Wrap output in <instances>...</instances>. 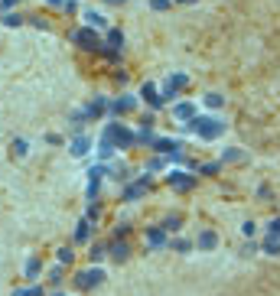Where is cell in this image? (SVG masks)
<instances>
[{
	"mask_svg": "<svg viewBox=\"0 0 280 296\" xmlns=\"http://www.w3.org/2000/svg\"><path fill=\"white\" fill-rule=\"evenodd\" d=\"M69 150H72V156H85V153H88V150H91V140H88L85 133H78L75 140L69 143Z\"/></svg>",
	"mask_w": 280,
	"mask_h": 296,
	"instance_id": "7c38bea8",
	"label": "cell"
},
{
	"mask_svg": "<svg viewBox=\"0 0 280 296\" xmlns=\"http://www.w3.org/2000/svg\"><path fill=\"white\" fill-rule=\"evenodd\" d=\"M105 137H108V140L114 143V150H127V147H134V143H137V133H134V131H127L124 124H108Z\"/></svg>",
	"mask_w": 280,
	"mask_h": 296,
	"instance_id": "7a4b0ae2",
	"label": "cell"
},
{
	"mask_svg": "<svg viewBox=\"0 0 280 296\" xmlns=\"http://www.w3.org/2000/svg\"><path fill=\"white\" fill-rule=\"evenodd\" d=\"M179 3H195V0H179Z\"/></svg>",
	"mask_w": 280,
	"mask_h": 296,
	"instance_id": "60d3db41",
	"label": "cell"
},
{
	"mask_svg": "<svg viewBox=\"0 0 280 296\" xmlns=\"http://www.w3.org/2000/svg\"><path fill=\"white\" fill-rule=\"evenodd\" d=\"M108 3H127V0H108Z\"/></svg>",
	"mask_w": 280,
	"mask_h": 296,
	"instance_id": "ab89813d",
	"label": "cell"
},
{
	"mask_svg": "<svg viewBox=\"0 0 280 296\" xmlns=\"http://www.w3.org/2000/svg\"><path fill=\"white\" fill-rule=\"evenodd\" d=\"M49 3H52V7H65V0H49Z\"/></svg>",
	"mask_w": 280,
	"mask_h": 296,
	"instance_id": "f35d334b",
	"label": "cell"
},
{
	"mask_svg": "<svg viewBox=\"0 0 280 296\" xmlns=\"http://www.w3.org/2000/svg\"><path fill=\"white\" fill-rule=\"evenodd\" d=\"M241 231H245V238H254V234H258V225H254V221H245Z\"/></svg>",
	"mask_w": 280,
	"mask_h": 296,
	"instance_id": "4dcf8cb0",
	"label": "cell"
},
{
	"mask_svg": "<svg viewBox=\"0 0 280 296\" xmlns=\"http://www.w3.org/2000/svg\"><path fill=\"white\" fill-rule=\"evenodd\" d=\"M85 218H88V221H95V218H98V209H95V205H88V212H85Z\"/></svg>",
	"mask_w": 280,
	"mask_h": 296,
	"instance_id": "8d00e7d4",
	"label": "cell"
},
{
	"mask_svg": "<svg viewBox=\"0 0 280 296\" xmlns=\"http://www.w3.org/2000/svg\"><path fill=\"white\" fill-rule=\"evenodd\" d=\"M85 20H88L91 30H105V26H108V20H105L101 13H95V10H85Z\"/></svg>",
	"mask_w": 280,
	"mask_h": 296,
	"instance_id": "ac0fdd59",
	"label": "cell"
},
{
	"mask_svg": "<svg viewBox=\"0 0 280 296\" xmlns=\"http://www.w3.org/2000/svg\"><path fill=\"white\" fill-rule=\"evenodd\" d=\"M72 43L82 46V49H101V46H105L91 26H78V30H72Z\"/></svg>",
	"mask_w": 280,
	"mask_h": 296,
	"instance_id": "3957f363",
	"label": "cell"
},
{
	"mask_svg": "<svg viewBox=\"0 0 280 296\" xmlns=\"http://www.w3.org/2000/svg\"><path fill=\"white\" fill-rule=\"evenodd\" d=\"M218 169H222V163H205L202 169H199V173H202V176H215Z\"/></svg>",
	"mask_w": 280,
	"mask_h": 296,
	"instance_id": "f546056e",
	"label": "cell"
},
{
	"mask_svg": "<svg viewBox=\"0 0 280 296\" xmlns=\"http://www.w3.org/2000/svg\"><path fill=\"white\" fill-rule=\"evenodd\" d=\"M98 156H101V160H111V156H114V143H111L108 137H101V147H98Z\"/></svg>",
	"mask_w": 280,
	"mask_h": 296,
	"instance_id": "ffe728a7",
	"label": "cell"
},
{
	"mask_svg": "<svg viewBox=\"0 0 280 296\" xmlns=\"http://www.w3.org/2000/svg\"><path fill=\"white\" fill-rule=\"evenodd\" d=\"M3 26H10V30L13 26H23V16L20 13H3Z\"/></svg>",
	"mask_w": 280,
	"mask_h": 296,
	"instance_id": "4316f807",
	"label": "cell"
},
{
	"mask_svg": "<svg viewBox=\"0 0 280 296\" xmlns=\"http://www.w3.org/2000/svg\"><path fill=\"white\" fill-rule=\"evenodd\" d=\"M163 163H166V156H153L147 169H150V173H153V169H163Z\"/></svg>",
	"mask_w": 280,
	"mask_h": 296,
	"instance_id": "836d02e7",
	"label": "cell"
},
{
	"mask_svg": "<svg viewBox=\"0 0 280 296\" xmlns=\"http://www.w3.org/2000/svg\"><path fill=\"white\" fill-rule=\"evenodd\" d=\"M108 46L111 49H121V46H124V33H121V30H108Z\"/></svg>",
	"mask_w": 280,
	"mask_h": 296,
	"instance_id": "44dd1931",
	"label": "cell"
},
{
	"mask_svg": "<svg viewBox=\"0 0 280 296\" xmlns=\"http://www.w3.org/2000/svg\"><path fill=\"white\" fill-rule=\"evenodd\" d=\"M267 231H270V238H277V241H280V218H274V221H270V225H267Z\"/></svg>",
	"mask_w": 280,
	"mask_h": 296,
	"instance_id": "1f68e13d",
	"label": "cell"
},
{
	"mask_svg": "<svg viewBox=\"0 0 280 296\" xmlns=\"http://www.w3.org/2000/svg\"><path fill=\"white\" fill-rule=\"evenodd\" d=\"M105 254H108V247H105V244H91V251H88V257H91V263H98L101 257H105Z\"/></svg>",
	"mask_w": 280,
	"mask_h": 296,
	"instance_id": "d4e9b609",
	"label": "cell"
},
{
	"mask_svg": "<svg viewBox=\"0 0 280 296\" xmlns=\"http://www.w3.org/2000/svg\"><path fill=\"white\" fill-rule=\"evenodd\" d=\"M108 173L111 176H114V179H118V182H127V179H130V169H127V166H124V163H118V166H114V169H108Z\"/></svg>",
	"mask_w": 280,
	"mask_h": 296,
	"instance_id": "603a6c76",
	"label": "cell"
},
{
	"mask_svg": "<svg viewBox=\"0 0 280 296\" xmlns=\"http://www.w3.org/2000/svg\"><path fill=\"white\" fill-rule=\"evenodd\" d=\"M88 238H91V221H88V218H82V221L75 225V241H82V244H85Z\"/></svg>",
	"mask_w": 280,
	"mask_h": 296,
	"instance_id": "9a60e30c",
	"label": "cell"
},
{
	"mask_svg": "<svg viewBox=\"0 0 280 296\" xmlns=\"http://www.w3.org/2000/svg\"><path fill=\"white\" fill-rule=\"evenodd\" d=\"M166 244V231L163 228H150L147 231V247H163Z\"/></svg>",
	"mask_w": 280,
	"mask_h": 296,
	"instance_id": "4fadbf2b",
	"label": "cell"
},
{
	"mask_svg": "<svg viewBox=\"0 0 280 296\" xmlns=\"http://www.w3.org/2000/svg\"><path fill=\"white\" fill-rule=\"evenodd\" d=\"M166 182H170L173 189H179V192H189V189L195 186V176H189L186 169H170V176H166Z\"/></svg>",
	"mask_w": 280,
	"mask_h": 296,
	"instance_id": "5b68a950",
	"label": "cell"
},
{
	"mask_svg": "<svg viewBox=\"0 0 280 296\" xmlns=\"http://www.w3.org/2000/svg\"><path fill=\"white\" fill-rule=\"evenodd\" d=\"M150 7H153V10H166V7H170V0H150Z\"/></svg>",
	"mask_w": 280,
	"mask_h": 296,
	"instance_id": "e575fe53",
	"label": "cell"
},
{
	"mask_svg": "<svg viewBox=\"0 0 280 296\" xmlns=\"http://www.w3.org/2000/svg\"><path fill=\"white\" fill-rule=\"evenodd\" d=\"M101 280H105V270H101V267H91V270H82V274L75 277V286L78 290H91V286H101Z\"/></svg>",
	"mask_w": 280,
	"mask_h": 296,
	"instance_id": "277c9868",
	"label": "cell"
},
{
	"mask_svg": "<svg viewBox=\"0 0 280 296\" xmlns=\"http://www.w3.org/2000/svg\"><path fill=\"white\" fill-rule=\"evenodd\" d=\"M189 247H192V244H189V241H183V238H179V241H173V251H179V254H186Z\"/></svg>",
	"mask_w": 280,
	"mask_h": 296,
	"instance_id": "d6a6232c",
	"label": "cell"
},
{
	"mask_svg": "<svg viewBox=\"0 0 280 296\" xmlns=\"http://www.w3.org/2000/svg\"><path fill=\"white\" fill-rule=\"evenodd\" d=\"M140 98H147V104H150V108H163V98L157 95V88H153L150 82H143V88H140Z\"/></svg>",
	"mask_w": 280,
	"mask_h": 296,
	"instance_id": "8fae6325",
	"label": "cell"
},
{
	"mask_svg": "<svg viewBox=\"0 0 280 296\" xmlns=\"http://www.w3.org/2000/svg\"><path fill=\"white\" fill-rule=\"evenodd\" d=\"M82 111H85V117H101V114L108 111V98H101V95H98V98H95V101H88Z\"/></svg>",
	"mask_w": 280,
	"mask_h": 296,
	"instance_id": "9c48e42d",
	"label": "cell"
},
{
	"mask_svg": "<svg viewBox=\"0 0 280 296\" xmlns=\"http://www.w3.org/2000/svg\"><path fill=\"white\" fill-rule=\"evenodd\" d=\"M186 85H189V75L176 72V75H170V78H166V88H163V95H160V98H163V101H166V98H176V95H179V91H183Z\"/></svg>",
	"mask_w": 280,
	"mask_h": 296,
	"instance_id": "8992f818",
	"label": "cell"
},
{
	"mask_svg": "<svg viewBox=\"0 0 280 296\" xmlns=\"http://www.w3.org/2000/svg\"><path fill=\"white\" fill-rule=\"evenodd\" d=\"M127 231H130V225H118V228H114V238H127Z\"/></svg>",
	"mask_w": 280,
	"mask_h": 296,
	"instance_id": "d590c367",
	"label": "cell"
},
{
	"mask_svg": "<svg viewBox=\"0 0 280 296\" xmlns=\"http://www.w3.org/2000/svg\"><path fill=\"white\" fill-rule=\"evenodd\" d=\"M215 244H218L215 231H202V234H199V251H212Z\"/></svg>",
	"mask_w": 280,
	"mask_h": 296,
	"instance_id": "2e32d148",
	"label": "cell"
},
{
	"mask_svg": "<svg viewBox=\"0 0 280 296\" xmlns=\"http://www.w3.org/2000/svg\"><path fill=\"white\" fill-rule=\"evenodd\" d=\"M186 127H189L195 137H202V140H215V137L225 133V124L218 121V117H192Z\"/></svg>",
	"mask_w": 280,
	"mask_h": 296,
	"instance_id": "6da1fadb",
	"label": "cell"
},
{
	"mask_svg": "<svg viewBox=\"0 0 280 296\" xmlns=\"http://www.w3.org/2000/svg\"><path fill=\"white\" fill-rule=\"evenodd\" d=\"M13 3H17V0H0V7H3V10H10Z\"/></svg>",
	"mask_w": 280,
	"mask_h": 296,
	"instance_id": "74e56055",
	"label": "cell"
},
{
	"mask_svg": "<svg viewBox=\"0 0 280 296\" xmlns=\"http://www.w3.org/2000/svg\"><path fill=\"white\" fill-rule=\"evenodd\" d=\"M205 104H209V108H222V104H225V98H222V95H218V91H209V95H205Z\"/></svg>",
	"mask_w": 280,
	"mask_h": 296,
	"instance_id": "cb8c5ba5",
	"label": "cell"
},
{
	"mask_svg": "<svg viewBox=\"0 0 280 296\" xmlns=\"http://www.w3.org/2000/svg\"><path fill=\"white\" fill-rule=\"evenodd\" d=\"M264 254H270V257H277L280 254V241L277 238H267V241H264Z\"/></svg>",
	"mask_w": 280,
	"mask_h": 296,
	"instance_id": "484cf974",
	"label": "cell"
},
{
	"mask_svg": "<svg viewBox=\"0 0 280 296\" xmlns=\"http://www.w3.org/2000/svg\"><path fill=\"white\" fill-rule=\"evenodd\" d=\"M173 114H176L179 121H192V117H195V104L183 101V104H176V108H173Z\"/></svg>",
	"mask_w": 280,
	"mask_h": 296,
	"instance_id": "5bb4252c",
	"label": "cell"
},
{
	"mask_svg": "<svg viewBox=\"0 0 280 296\" xmlns=\"http://www.w3.org/2000/svg\"><path fill=\"white\" fill-rule=\"evenodd\" d=\"M10 153L17 156V160H23V156L30 153V143L23 140V137H20V140H13V143H10Z\"/></svg>",
	"mask_w": 280,
	"mask_h": 296,
	"instance_id": "d6986e66",
	"label": "cell"
},
{
	"mask_svg": "<svg viewBox=\"0 0 280 296\" xmlns=\"http://www.w3.org/2000/svg\"><path fill=\"white\" fill-rule=\"evenodd\" d=\"M238 160H245V150H238V147L225 150V156H222V163H238Z\"/></svg>",
	"mask_w": 280,
	"mask_h": 296,
	"instance_id": "7402d4cb",
	"label": "cell"
},
{
	"mask_svg": "<svg viewBox=\"0 0 280 296\" xmlns=\"http://www.w3.org/2000/svg\"><path fill=\"white\" fill-rule=\"evenodd\" d=\"M134 108H137V98H134V95H121L118 101H108V111L114 114V117H121V114H130Z\"/></svg>",
	"mask_w": 280,
	"mask_h": 296,
	"instance_id": "ba28073f",
	"label": "cell"
},
{
	"mask_svg": "<svg viewBox=\"0 0 280 296\" xmlns=\"http://www.w3.org/2000/svg\"><path fill=\"white\" fill-rule=\"evenodd\" d=\"M108 254H111V257H114L118 263H121V261H127V257H130V244L124 241V238H118V241L108 247Z\"/></svg>",
	"mask_w": 280,
	"mask_h": 296,
	"instance_id": "30bf717a",
	"label": "cell"
},
{
	"mask_svg": "<svg viewBox=\"0 0 280 296\" xmlns=\"http://www.w3.org/2000/svg\"><path fill=\"white\" fill-rule=\"evenodd\" d=\"M39 270H43V261H39V257H30V261H26V267H23V274L30 277V280H36V277H39Z\"/></svg>",
	"mask_w": 280,
	"mask_h": 296,
	"instance_id": "e0dca14e",
	"label": "cell"
},
{
	"mask_svg": "<svg viewBox=\"0 0 280 296\" xmlns=\"http://www.w3.org/2000/svg\"><path fill=\"white\" fill-rule=\"evenodd\" d=\"M179 225H183V218H179V215H173V218H166V221H163L160 228H163V231H176Z\"/></svg>",
	"mask_w": 280,
	"mask_h": 296,
	"instance_id": "83f0119b",
	"label": "cell"
},
{
	"mask_svg": "<svg viewBox=\"0 0 280 296\" xmlns=\"http://www.w3.org/2000/svg\"><path fill=\"white\" fill-rule=\"evenodd\" d=\"M55 296H65V293H55Z\"/></svg>",
	"mask_w": 280,
	"mask_h": 296,
	"instance_id": "b9f144b4",
	"label": "cell"
},
{
	"mask_svg": "<svg viewBox=\"0 0 280 296\" xmlns=\"http://www.w3.org/2000/svg\"><path fill=\"white\" fill-rule=\"evenodd\" d=\"M55 257H59V263H72V257H75V254H72V247H59V254H55Z\"/></svg>",
	"mask_w": 280,
	"mask_h": 296,
	"instance_id": "f1b7e54d",
	"label": "cell"
},
{
	"mask_svg": "<svg viewBox=\"0 0 280 296\" xmlns=\"http://www.w3.org/2000/svg\"><path fill=\"white\" fill-rule=\"evenodd\" d=\"M147 189H150V179H147V176L127 182V186H124V202H137L140 196H147Z\"/></svg>",
	"mask_w": 280,
	"mask_h": 296,
	"instance_id": "52a82bcc",
	"label": "cell"
}]
</instances>
